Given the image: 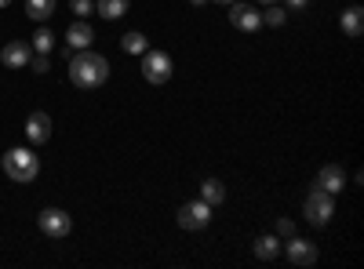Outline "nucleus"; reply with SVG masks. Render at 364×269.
Segmentation results:
<instances>
[{
    "instance_id": "23",
    "label": "nucleus",
    "mask_w": 364,
    "mask_h": 269,
    "mask_svg": "<svg viewBox=\"0 0 364 269\" xmlns=\"http://www.w3.org/2000/svg\"><path fill=\"white\" fill-rule=\"evenodd\" d=\"M277 236H281V241H284V236H295V226H291L288 219H281V222H277Z\"/></svg>"
},
{
    "instance_id": "28",
    "label": "nucleus",
    "mask_w": 364,
    "mask_h": 269,
    "mask_svg": "<svg viewBox=\"0 0 364 269\" xmlns=\"http://www.w3.org/2000/svg\"><path fill=\"white\" fill-rule=\"evenodd\" d=\"M190 4H204V0H190Z\"/></svg>"
},
{
    "instance_id": "3",
    "label": "nucleus",
    "mask_w": 364,
    "mask_h": 269,
    "mask_svg": "<svg viewBox=\"0 0 364 269\" xmlns=\"http://www.w3.org/2000/svg\"><path fill=\"white\" fill-rule=\"evenodd\" d=\"M302 212H306V219H310L314 226H328V219L336 215V197L324 193V190H314V193L306 197V207H302Z\"/></svg>"
},
{
    "instance_id": "16",
    "label": "nucleus",
    "mask_w": 364,
    "mask_h": 269,
    "mask_svg": "<svg viewBox=\"0 0 364 269\" xmlns=\"http://www.w3.org/2000/svg\"><path fill=\"white\" fill-rule=\"evenodd\" d=\"M200 200L211 204V207H219L226 200V186L219 182V178H204V182H200Z\"/></svg>"
},
{
    "instance_id": "24",
    "label": "nucleus",
    "mask_w": 364,
    "mask_h": 269,
    "mask_svg": "<svg viewBox=\"0 0 364 269\" xmlns=\"http://www.w3.org/2000/svg\"><path fill=\"white\" fill-rule=\"evenodd\" d=\"M306 4H310V0H288V8H291V11H302Z\"/></svg>"
},
{
    "instance_id": "2",
    "label": "nucleus",
    "mask_w": 364,
    "mask_h": 269,
    "mask_svg": "<svg viewBox=\"0 0 364 269\" xmlns=\"http://www.w3.org/2000/svg\"><path fill=\"white\" fill-rule=\"evenodd\" d=\"M4 171H8V178H15V182H33V178L41 175V160H37L33 149H8Z\"/></svg>"
},
{
    "instance_id": "20",
    "label": "nucleus",
    "mask_w": 364,
    "mask_h": 269,
    "mask_svg": "<svg viewBox=\"0 0 364 269\" xmlns=\"http://www.w3.org/2000/svg\"><path fill=\"white\" fill-rule=\"evenodd\" d=\"M262 22H266V26H284V8H277V4H266Z\"/></svg>"
},
{
    "instance_id": "9",
    "label": "nucleus",
    "mask_w": 364,
    "mask_h": 269,
    "mask_svg": "<svg viewBox=\"0 0 364 269\" xmlns=\"http://www.w3.org/2000/svg\"><path fill=\"white\" fill-rule=\"evenodd\" d=\"M26 135H29V142L33 146H44V142H51V116L48 113H29V121H26Z\"/></svg>"
},
{
    "instance_id": "14",
    "label": "nucleus",
    "mask_w": 364,
    "mask_h": 269,
    "mask_svg": "<svg viewBox=\"0 0 364 269\" xmlns=\"http://www.w3.org/2000/svg\"><path fill=\"white\" fill-rule=\"evenodd\" d=\"M339 26H343L346 37H360L364 33V8H346L343 18H339Z\"/></svg>"
},
{
    "instance_id": "21",
    "label": "nucleus",
    "mask_w": 364,
    "mask_h": 269,
    "mask_svg": "<svg viewBox=\"0 0 364 269\" xmlns=\"http://www.w3.org/2000/svg\"><path fill=\"white\" fill-rule=\"evenodd\" d=\"M70 8L77 11V18H87V15H91V8H95V4H91V0H70Z\"/></svg>"
},
{
    "instance_id": "19",
    "label": "nucleus",
    "mask_w": 364,
    "mask_h": 269,
    "mask_svg": "<svg viewBox=\"0 0 364 269\" xmlns=\"http://www.w3.org/2000/svg\"><path fill=\"white\" fill-rule=\"evenodd\" d=\"M120 48H124L128 55H146V51H149V40H146L142 33H128L124 40H120Z\"/></svg>"
},
{
    "instance_id": "13",
    "label": "nucleus",
    "mask_w": 364,
    "mask_h": 269,
    "mask_svg": "<svg viewBox=\"0 0 364 269\" xmlns=\"http://www.w3.org/2000/svg\"><path fill=\"white\" fill-rule=\"evenodd\" d=\"M281 236L277 233H266V236H259V241H255V258H262V262H273V258H277L281 255Z\"/></svg>"
},
{
    "instance_id": "26",
    "label": "nucleus",
    "mask_w": 364,
    "mask_h": 269,
    "mask_svg": "<svg viewBox=\"0 0 364 269\" xmlns=\"http://www.w3.org/2000/svg\"><path fill=\"white\" fill-rule=\"evenodd\" d=\"M8 4H11V0H0V8H8Z\"/></svg>"
},
{
    "instance_id": "25",
    "label": "nucleus",
    "mask_w": 364,
    "mask_h": 269,
    "mask_svg": "<svg viewBox=\"0 0 364 269\" xmlns=\"http://www.w3.org/2000/svg\"><path fill=\"white\" fill-rule=\"evenodd\" d=\"M259 4H277V0H259Z\"/></svg>"
},
{
    "instance_id": "17",
    "label": "nucleus",
    "mask_w": 364,
    "mask_h": 269,
    "mask_svg": "<svg viewBox=\"0 0 364 269\" xmlns=\"http://www.w3.org/2000/svg\"><path fill=\"white\" fill-rule=\"evenodd\" d=\"M26 15L33 22H48L55 15V0H26Z\"/></svg>"
},
{
    "instance_id": "1",
    "label": "nucleus",
    "mask_w": 364,
    "mask_h": 269,
    "mask_svg": "<svg viewBox=\"0 0 364 269\" xmlns=\"http://www.w3.org/2000/svg\"><path fill=\"white\" fill-rule=\"evenodd\" d=\"M70 80L77 84V87H84V92H91V87H102L106 80H109V62L102 55H95V51H77V55H70Z\"/></svg>"
},
{
    "instance_id": "8",
    "label": "nucleus",
    "mask_w": 364,
    "mask_h": 269,
    "mask_svg": "<svg viewBox=\"0 0 364 269\" xmlns=\"http://www.w3.org/2000/svg\"><path fill=\"white\" fill-rule=\"evenodd\" d=\"M230 22L237 26V29H245V33H255V29L262 26V15L255 11V8H248V4H230Z\"/></svg>"
},
{
    "instance_id": "7",
    "label": "nucleus",
    "mask_w": 364,
    "mask_h": 269,
    "mask_svg": "<svg viewBox=\"0 0 364 269\" xmlns=\"http://www.w3.org/2000/svg\"><path fill=\"white\" fill-rule=\"evenodd\" d=\"M281 251L288 255L291 265H314V262H317V248H314L310 241H299V236H288V244H284Z\"/></svg>"
},
{
    "instance_id": "5",
    "label": "nucleus",
    "mask_w": 364,
    "mask_h": 269,
    "mask_svg": "<svg viewBox=\"0 0 364 269\" xmlns=\"http://www.w3.org/2000/svg\"><path fill=\"white\" fill-rule=\"evenodd\" d=\"M178 226L182 229H190V233H197V229H204L208 222H211V204H204V200H190V204H182L178 207Z\"/></svg>"
},
{
    "instance_id": "11",
    "label": "nucleus",
    "mask_w": 364,
    "mask_h": 269,
    "mask_svg": "<svg viewBox=\"0 0 364 269\" xmlns=\"http://www.w3.org/2000/svg\"><path fill=\"white\" fill-rule=\"evenodd\" d=\"M343 186H346V175H343V168L339 164H324L321 168V175H317V190H324V193H343Z\"/></svg>"
},
{
    "instance_id": "15",
    "label": "nucleus",
    "mask_w": 364,
    "mask_h": 269,
    "mask_svg": "<svg viewBox=\"0 0 364 269\" xmlns=\"http://www.w3.org/2000/svg\"><path fill=\"white\" fill-rule=\"evenodd\" d=\"M128 8H132V0H99V4H95V11H99L106 22L124 18V15H128Z\"/></svg>"
},
{
    "instance_id": "10",
    "label": "nucleus",
    "mask_w": 364,
    "mask_h": 269,
    "mask_svg": "<svg viewBox=\"0 0 364 269\" xmlns=\"http://www.w3.org/2000/svg\"><path fill=\"white\" fill-rule=\"evenodd\" d=\"M0 58H4V66H11V70H26L29 58H33V48H29L26 40H11V44H4Z\"/></svg>"
},
{
    "instance_id": "22",
    "label": "nucleus",
    "mask_w": 364,
    "mask_h": 269,
    "mask_svg": "<svg viewBox=\"0 0 364 269\" xmlns=\"http://www.w3.org/2000/svg\"><path fill=\"white\" fill-rule=\"evenodd\" d=\"M29 66H33V73H48V55H37V58H29Z\"/></svg>"
},
{
    "instance_id": "27",
    "label": "nucleus",
    "mask_w": 364,
    "mask_h": 269,
    "mask_svg": "<svg viewBox=\"0 0 364 269\" xmlns=\"http://www.w3.org/2000/svg\"><path fill=\"white\" fill-rule=\"evenodd\" d=\"M215 4H233V0H215Z\"/></svg>"
},
{
    "instance_id": "18",
    "label": "nucleus",
    "mask_w": 364,
    "mask_h": 269,
    "mask_svg": "<svg viewBox=\"0 0 364 269\" xmlns=\"http://www.w3.org/2000/svg\"><path fill=\"white\" fill-rule=\"evenodd\" d=\"M29 48H33L37 55H51V48H55V37H51V29H37V33H33V44H29Z\"/></svg>"
},
{
    "instance_id": "4",
    "label": "nucleus",
    "mask_w": 364,
    "mask_h": 269,
    "mask_svg": "<svg viewBox=\"0 0 364 269\" xmlns=\"http://www.w3.org/2000/svg\"><path fill=\"white\" fill-rule=\"evenodd\" d=\"M142 77L149 84H168L171 80V58H168V51H146L142 55Z\"/></svg>"
},
{
    "instance_id": "12",
    "label": "nucleus",
    "mask_w": 364,
    "mask_h": 269,
    "mask_svg": "<svg viewBox=\"0 0 364 269\" xmlns=\"http://www.w3.org/2000/svg\"><path fill=\"white\" fill-rule=\"evenodd\" d=\"M66 40H70V48H73V51H84V48H91V40H95V33H91V26H87L84 18H77V22L70 26Z\"/></svg>"
},
{
    "instance_id": "6",
    "label": "nucleus",
    "mask_w": 364,
    "mask_h": 269,
    "mask_svg": "<svg viewBox=\"0 0 364 269\" xmlns=\"http://www.w3.org/2000/svg\"><path fill=\"white\" fill-rule=\"evenodd\" d=\"M37 226H41V233H44V236H70L73 219L63 212V207H48V212H41Z\"/></svg>"
}]
</instances>
